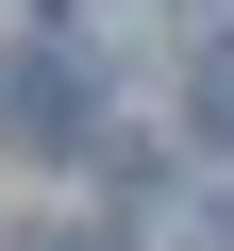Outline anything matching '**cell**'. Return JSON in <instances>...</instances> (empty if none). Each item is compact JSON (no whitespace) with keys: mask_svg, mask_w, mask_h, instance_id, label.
Segmentation results:
<instances>
[{"mask_svg":"<svg viewBox=\"0 0 234 251\" xmlns=\"http://www.w3.org/2000/svg\"><path fill=\"white\" fill-rule=\"evenodd\" d=\"M84 117H100V100H84V67H67V50L0 67V134H17V151H84Z\"/></svg>","mask_w":234,"mask_h":251,"instance_id":"1","label":"cell"},{"mask_svg":"<svg viewBox=\"0 0 234 251\" xmlns=\"http://www.w3.org/2000/svg\"><path fill=\"white\" fill-rule=\"evenodd\" d=\"M201 134L234 151V50H201Z\"/></svg>","mask_w":234,"mask_h":251,"instance_id":"2","label":"cell"}]
</instances>
